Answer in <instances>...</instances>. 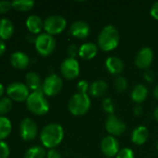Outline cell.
<instances>
[{"label":"cell","instance_id":"obj_1","mask_svg":"<svg viewBox=\"0 0 158 158\" xmlns=\"http://www.w3.org/2000/svg\"><path fill=\"white\" fill-rule=\"evenodd\" d=\"M64 131L61 125L50 123L46 125L40 132V140L44 147L54 149L63 140Z\"/></svg>","mask_w":158,"mask_h":158},{"label":"cell","instance_id":"obj_2","mask_svg":"<svg viewBox=\"0 0 158 158\" xmlns=\"http://www.w3.org/2000/svg\"><path fill=\"white\" fill-rule=\"evenodd\" d=\"M120 41L118 30L113 25L105 26L98 36V47L105 52L115 49Z\"/></svg>","mask_w":158,"mask_h":158},{"label":"cell","instance_id":"obj_3","mask_svg":"<svg viewBox=\"0 0 158 158\" xmlns=\"http://www.w3.org/2000/svg\"><path fill=\"white\" fill-rule=\"evenodd\" d=\"M28 110L37 116H43L49 111V104L42 91L33 92L26 100Z\"/></svg>","mask_w":158,"mask_h":158},{"label":"cell","instance_id":"obj_4","mask_svg":"<svg viewBox=\"0 0 158 158\" xmlns=\"http://www.w3.org/2000/svg\"><path fill=\"white\" fill-rule=\"evenodd\" d=\"M91 106V101L88 94L76 93L68 102V109L74 116L79 117L85 115Z\"/></svg>","mask_w":158,"mask_h":158},{"label":"cell","instance_id":"obj_5","mask_svg":"<svg viewBox=\"0 0 158 158\" xmlns=\"http://www.w3.org/2000/svg\"><path fill=\"white\" fill-rule=\"evenodd\" d=\"M34 46L38 54L42 56H47L53 53L56 47V41L54 37L48 33L39 34L34 42Z\"/></svg>","mask_w":158,"mask_h":158},{"label":"cell","instance_id":"obj_6","mask_svg":"<svg viewBox=\"0 0 158 158\" xmlns=\"http://www.w3.org/2000/svg\"><path fill=\"white\" fill-rule=\"evenodd\" d=\"M62 86L63 81L61 78L57 74H50L43 81L42 92L47 96H55L61 93Z\"/></svg>","mask_w":158,"mask_h":158},{"label":"cell","instance_id":"obj_7","mask_svg":"<svg viewBox=\"0 0 158 158\" xmlns=\"http://www.w3.org/2000/svg\"><path fill=\"white\" fill-rule=\"evenodd\" d=\"M67 26L66 19L60 15H52L44 20V30L46 33L55 35L62 32Z\"/></svg>","mask_w":158,"mask_h":158},{"label":"cell","instance_id":"obj_8","mask_svg":"<svg viewBox=\"0 0 158 158\" xmlns=\"http://www.w3.org/2000/svg\"><path fill=\"white\" fill-rule=\"evenodd\" d=\"M7 94L16 102H24L30 95L29 88L21 82H12L7 87Z\"/></svg>","mask_w":158,"mask_h":158},{"label":"cell","instance_id":"obj_9","mask_svg":"<svg viewBox=\"0 0 158 158\" xmlns=\"http://www.w3.org/2000/svg\"><path fill=\"white\" fill-rule=\"evenodd\" d=\"M61 72L67 80H74L80 73V66L75 58H65L61 65Z\"/></svg>","mask_w":158,"mask_h":158},{"label":"cell","instance_id":"obj_10","mask_svg":"<svg viewBox=\"0 0 158 158\" xmlns=\"http://www.w3.org/2000/svg\"><path fill=\"white\" fill-rule=\"evenodd\" d=\"M38 129L36 123L31 118H23L20 124V134L23 141L30 142L36 138Z\"/></svg>","mask_w":158,"mask_h":158},{"label":"cell","instance_id":"obj_11","mask_svg":"<svg viewBox=\"0 0 158 158\" xmlns=\"http://www.w3.org/2000/svg\"><path fill=\"white\" fill-rule=\"evenodd\" d=\"M126 124L116 116L110 115L105 121V130L111 136H120L126 131Z\"/></svg>","mask_w":158,"mask_h":158},{"label":"cell","instance_id":"obj_12","mask_svg":"<svg viewBox=\"0 0 158 158\" xmlns=\"http://www.w3.org/2000/svg\"><path fill=\"white\" fill-rule=\"evenodd\" d=\"M101 150L104 156L111 158L116 156V155L120 151V145L115 137L108 135L102 139L101 143Z\"/></svg>","mask_w":158,"mask_h":158},{"label":"cell","instance_id":"obj_13","mask_svg":"<svg viewBox=\"0 0 158 158\" xmlns=\"http://www.w3.org/2000/svg\"><path fill=\"white\" fill-rule=\"evenodd\" d=\"M154 60V52L150 47L142 48L135 56V65L141 69H148Z\"/></svg>","mask_w":158,"mask_h":158},{"label":"cell","instance_id":"obj_14","mask_svg":"<svg viewBox=\"0 0 158 158\" xmlns=\"http://www.w3.org/2000/svg\"><path fill=\"white\" fill-rule=\"evenodd\" d=\"M70 34L77 39H86L90 33L89 25L83 20H76L70 26Z\"/></svg>","mask_w":158,"mask_h":158},{"label":"cell","instance_id":"obj_15","mask_svg":"<svg viewBox=\"0 0 158 158\" xmlns=\"http://www.w3.org/2000/svg\"><path fill=\"white\" fill-rule=\"evenodd\" d=\"M10 63L17 69H25L30 63V59L25 53L17 51L10 56Z\"/></svg>","mask_w":158,"mask_h":158},{"label":"cell","instance_id":"obj_16","mask_svg":"<svg viewBox=\"0 0 158 158\" xmlns=\"http://www.w3.org/2000/svg\"><path fill=\"white\" fill-rule=\"evenodd\" d=\"M105 67H106V69L108 70V72L111 73L112 75H119L124 70L123 61L119 57L115 56H109L106 59Z\"/></svg>","mask_w":158,"mask_h":158},{"label":"cell","instance_id":"obj_17","mask_svg":"<svg viewBox=\"0 0 158 158\" xmlns=\"http://www.w3.org/2000/svg\"><path fill=\"white\" fill-rule=\"evenodd\" d=\"M98 54V45L94 43H85L79 47V56L85 60L93 59Z\"/></svg>","mask_w":158,"mask_h":158},{"label":"cell","instance_id":"obj_18","mask_svg":"<svg viewBox=\"0 0 158 158\" xmlns=\"http://www.w3.org/2000/svg\"><path fill=\"white\" fill-rule=\"evenodd\" d=\"M148 137H149L148 129L145 126L141 125L133 131L131 134V141L133 143L137 145H142L146 143Z\"/></svg>","mask_w":158,"mask_h":158},{"label":"cell","instance_id":"obj_19","mask_svg":"<svg viewBox=\"0 0 158 158\" xmlns=\"http://www.w3.org/2000/svg\"><path fill=\"white\" fill-rule=\"evenodd\" d=\"M14 33V25L10 19L7 18L0 19V39L2 41L8 40Z\"/></svg>","mask_w":158,"mask_h":158},{"label":"cell","instance_id":"obj_20","mask_svg":"<svg viewBox=\"0 0 158 158\" xmlns=\"http://www.w3.org/2000/svg\"><path fill=\"white\" fill-rule=\"evenodd\" d=\"M26 27L31 33L37 34L44 29V21L37 15H31L26 19Z\"/></svg>","mask_w":158,"mask_h":158},{"label":"cell","instance_id":"obj_21","mask_svg":"<svg viewBox=\"0 0 158 158\" xmlns=\"http://www.w3.org/2000/svg\"><path fill=\"white\" fill-rule=\"evenodd\" d=\"M25 81H26V86L33 92L42 91L43 83L41 81L39 75L36 72L34 71L28 72L25 76Z\"/></svg>","mask_w":158,"mask_h":158},{"label":"cell","instance_id":"obj_22","mask_svg":"<svg viewBox=\"0 0 158 158\" xmlns=\"http://www.w3.org/2000/svg\"><path fill=\"white\" fill-rule=\"evenodd\" d=\"M108 90V84L102 81V80H98L93 81L89 85V94L93 97H102Z\"/></svg>","mask_w":158,"mask_h":158},{"label":"cell","instance_id":"obj_23","mask_svg":"<svg viewBox=\"0 0 158 158\" xmlns=\"http://www.w3.org/2000/svg\"><path fill=\"white\" fill-rule=\"evenodd\" d=\"M148 95V89L143 84H138L131 92V99L136 104L142 103Z\"/></svg>","mask_w":158,"mask_h":158},{"label":"cell","instance_id":"obj_24","mask_svg":"<svg viewBox=\"0 0 158 158\" xmlns=\"http://www.w3.org/2000/svg\"><path fill=\"white\" fill-rule=\"evenodd\" d=\"M12 131V124L10 120L3 116H0V141L5 140L9 136Z\"/></svg>","mask_w":158,"mask_h":158},{"label":"cell","instance_id":"obj_25","mask_svg":"<svg viewBox=\"0 0 158 158\" xmlns=\"http://www.w3.org/2000/svg\"><path fill=\"white\" fill-rule=\"evenodd\" d=\"M34 6L33 0H16L12 2V7L18 11L25 12L31 10Z\"/></svg>","mask_w":158,"mask_h":158},{"label":"cell","instance_id":"obj_26","mask_svg":"<svg viewBox=\"0 0 158 158\" xmlns=\"http://www.w3.org/2000/svg\"><path fill=\"white\" fill-rule=\"evenodd\" d=\"M45 156L46 151L44 147L39 145L32 146L24 154V158H45Z\"/></svg>","mask_w":158,"mask_h":158},{"label":"cell","instance_id":"obj_27","mask_svg":"<svg viewBox=\"0 0 158 158\" xmlns=\"http://www.w3.org/2000/svg\"><path fill=\"white\" fill-rule=\"evenodd\" d=\"M12 100L9 97H2L0 99V115H5L12 109Z\"/></svg>","mask_w":158,"mask_h":158},{"label":"cell","instance_id":"obj_28","mask_svg":"<svg viewBox=\"0 0 158 158\" xmlns=\"http://www.w3.org/2000/svg\"><path fill=\"white\" fill-rule=\"evenodd\" d=\"M115 88L119 93L125 92L128 88V81L126 78H124L123 76H118L115 80Z\"/></svg>","mask_w":158,"mask_h":158},{"label":"cell","instance_id":"obj_29","mask_svg":"<svg viewBox=\"0 0 158 158\" xmlns=\"http://www.w3.org/2000/svg\"><path fill=\"white\" fill-rule=\"evenodd\" d=\"M134 152L129 148H122L116 155V158H134Z\"/></svg>","mask_w":158,"mask_h":158},{"label":"cell","instance_id":"obj_30","mask_svg":"<svg viewBox=\"0 0 158 158\" xmlns=\"http://www.w3.org/2000/svg\"><path fill=\"white\" fill-rule=\"evenodd\" d=\"M9 147L7 143L0 141V158H8L9 156Z\"/></svg>","mask_w":158,"mask_h":158},{"label":"cell","instance_id":"obj_31","mask_svg":"<svg viewBox=\"0 0 158 158\" xmlns=\"http://www.w3.org/2000/svg\"><path fill=\"white\" fill-rule=\"evenodd\" d=\"M79 54V48L74 44H72L67 47V55L70 58H75V56Z\"/></svg>","mask_w":158,"mask_h":158},{"label":"cell","instance_id":"obj_32","mask_svg":"<svg viewBox=\"0 0 158 158\" xmlns=\"http://www.w3.org/2000/svg\"><path fill=\"white\" fill-rule=\"evenodd\" d=\"M12 8V2L0 1V14H5Z\"/></svg>","mask_w":158,"mask_h":158},{"label":"cell","instance_id":"obj_33","mask_svg":"<svg viewBox=\"0 0 158 158\" xmlns=\"http://www.w3.org/2000/svg\"><path fill=\"white\" fill-rule=\"evenodd\" d=\"M77 91L78 93H82V94H87V92L89 90V84L88 83L87 81H80L78 83H77Z\"/></svg>","mask_w":158,"mask_h":158},{"label":"cell","instance_id":"obj_34","mask_svg":"<svg viewBox=\"0 0 158 158\" xmlns=\"http://www.w3.org/2000/svg\"><path fill=\"white\" fill-rule=\"evenodd\" d=\"M103 109L106 112L113 115V113H114V105H113V102H112V100L110 98L104 99V101H103Z\"/></svg>","mask_w":158,"mask_h":158},{"label":"cell","instance_id":"obj_35","mask_svg":"<svg viewBox=\"0 0 158 158\" xmlns=\"http://www.w3.org/2000/svg\"><path fill=\"white\" fill-rule=\"evenodd\" d=\"M150 14L155 19L158 20V1L154 3V5L152 6V7L150 9Z\"/></svg>","mask_w":158,"mask_h":158},{"label":"cell","instance_id":"obj_36","mask_svg":"<svg viewBox=\"0 0 158 158\" xmlns=\"http://www.w3.org/2000/svg\"><path fill=\"white\" fill-rule=\"evenodd\" d=\"M47 158H61V155L56 149H49L47 154Z\"/></svg>","mask_w":158,"mask_h":158},{"label":"cell","instance_id":"obj_37","mask_svg":"<svg viewBox=\"0 0 158 158\" xmlns=\"http://www.w3.org/2000/svg\"><path fill=\"white\" fill-rule=\"evenodd\" d=\"M144 79L148 82H153V81L155 80V73H154V71L151 70V69H147L146 72L144 73Z\"/></svg>","mask_w":158,"mask_h":158},{"label":"cell","instance_id":"obj_38","mask_svg":"<svg viewBox=\"0 0 158 158\" xmlns=\"http://www.w3.org/2000/svg\"><path fill=\"white\" fill-rule=\"evenodd\" d=\"M134 114L136 116H141L142 114V108L140 106H135V108H134Z\"/></svg>","mask_w":158,"mask_h":158},{"label":"cell","instance_id":"obj_39","mask_svg":"<svg viewBox=\"0 0 158 158\" xmlns=\"http://www.w3.org/2000/svg\"><path fill=\"white\" fill-rule=\"evenodd\" d=\"M5 50H6V44L4 43V41H2L0 39V56L4 54Z\"/></svg>","mask_w":158,"mask_h":158},{"label":"cell","instance_id":"obj_40","mask_svg":"<svg viewBox=\"0 0 158 158\" xmlns=\"http://www.w3.org/2000/svg\"><path fill=\"white\" fill-rule=\"evenodd\" d=\"M4 93H5V87L2 83H0V99L4 95Z\"/></svg>","mask_w":158,"mask_h":158},{"label":"cell","instance_id":"obj_41","mask_svg":"<svg viewBox=\"0 0 158 158\" xmlns=\"http://www.w3.org/2000/svg\"><path fill=\"white\" fill-rule=\"evenodd\" d=\"M154 96H155L156 99L158 100V85H156L155 87V89H154Z\"/></svg>","mask_w":158,"mask_h":158},{"label":"cell","instance_id":"obj_42","mask_svg":"<svg viewBox=\"0 0 158 158\" xmlns=\"http://www.w3.org/2000/svg\"><path fill=\"white\" fill-rule=\"evenodd\" d=\"M154 116H155V118H156V120L158 122V106L156 108V110H155V113H154Z\"/></svg>","mask_w":158,"mask_h":158},{"label":"cell","instance_id":"obj_43","mask_svg":"<svg viewBox=\"0 0 158 158\" xmlns=\"http://www.w3.org/2000/svg\"><path fill=\"white\" fill-rule=\"evenodd\" d=\"M157 150H158V143H157Z\"/></svg>","mask_w":158,"mask_h":158}]
</instances>
